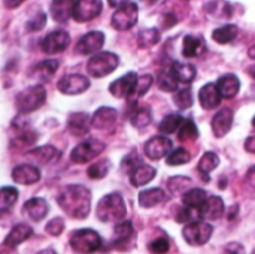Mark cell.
I'll list each match as a JSON object with an SVG mask.
<instances>
[{
    "instance_id": "1",
    "label": "cell",
    "mask_w": 255,
    "mask_h": 254,
    "mask_svg": "<svg viewBox=\"0 0 255 254\" xmlns=\"http://www.w3.org/2000/svg\"><path fill=\"white\" fill-rule=\"evenodd\" d=\"M58 207L72 219H87L91 210V192L81 184L66 186L57 198Z\"/></svg>"
},
{
    "instance_id": "2",
    "label": "cell",
    "mask_w": 255,
    "mask_h": 254,
    "mask_svg": "<svg viewBox=\"0 0 255 254\" xmlns=\"http://www.w3.org/2000/svg\"><path fill=\"white\" fill-rule=\"evenodd\" d=\"M127 214L123 196L118 192L105 195L96 207V216L102 223H120Z\"/></svg>"
},
{
    "instance_id": "3",
    "label": "cell",
    "mask_w": 255,
    "mask_h": 254,
    "mask_svg": "<svg viewBox=\"0 0 255 254\" xmlns=\"http://www.w3.org/2000/svg\"><path fill=\"white\" fill-rule=\"evenodd\" d=\"M45 102H46V90L42 84H36L18 93L15 99V108L21 115H27L42 108Z\"/></svg>"
},
{
    "instance_id": "4",
    "label": "cell",
    "mask_w": 255,
    "mask_h": 254,
    "mask_svg": "<svg viewBox=\"0 0 255 254\" xmlns=\"http://www.w3.org/2000/svg\"><path fill=\"white\" fill-rule=\"evenodd\" d=\"M69 244L76 253L91 254L102 247V238L93 229H78L70 235Z\"/></svg>"
},
{
    "instance_id": "5",
    "label": "cell",
    "mask_w": 255,
    "mask_h": 254,
    "mask_svg": "<svg viewBox=\"0 0 255 254\" xmlns=\"http://www.w3.org/2000/svg\"><path fill=\"white\" fill-rule=\"evenodd\" d=\"M120 64V57L114 52H97L87 63V72L93 78H105L111 75Z\"/></svg>"
},
{
    "instance_id": "6",
    "label": "cell",
    "mask_w": 255,
    "mask_h": 254,
    "mask_svg": "<svg viewBox=\"0 0 255 254\" xmlns=\"http://www.w3.org/2000/svg\"><path fill=\"white\" fill-rule=\"evenodd\" d=\"M12 130L15 132L13 138L10 139L12 147L15 148H28L37 142V132H34L30 126V121L25 118V115H18L12 121Z\"/></svg>"
},
{
    "instance_id": "7",
    "label": "cell",
    "mask_w": 255,
    "mask_h": 254,
    "mask_svg": "<svg viewBox=\"0 0 255 254\" xmlns=\"http://www.w3.org/2000/svg\"><path fill=\"white\" fill-rule=\"evenodd\" d=\"M139 7L134 1H124L112 15L111 25L117 31H127L137 24Z\"/></svg>"
},
{
    "instance_id": "8",
    "label": "cell",
    "mask_w": 255,
    "mask_h": 254,
    "mask_svg": "<svg viewBox=\"0 0 255 254\" xmlns=\"http://www.w3.org/2000/svg\"><path fill=\"white\" fill-rule=\"evenodd\" d=\"M105 148H106L105 142H102L99 139H94V138H90L87 141H82L81 144H78L72 150L70 160L73 163H78V165L88 163V162L94 160L97 156H100L105 151Z\"/></svg>"
},
{
    "instance_id": "9",
    "label": "cell",
    "mask_w": 255,
    "mask_h": 254,
    "mask_svg": "<svg viewBox=\"0 0 255 254\" xmlns=\"http://www.w3.org/2000/svg\"><path fill=\"white\" fill-rule=\"evenodd\" d=\"M214 234V226L208 222H193L185 225L182 229V237L187 244L193 247H199L206 244Z\"/></svg>"
},
{
    "instance_id": "10",
    "label": "cell",
    "mask_w": 255,
    "mask_h": 254,
    "mask_svg": "<svg viewBox=\"0 0 255 254\" xmlns=\"http://www.w3.org/2000/svg\"><path fill=\"white\" fill-rule=\"evenodd\" d=\"M100 0H79L73 1L72 6V18L78 22H90L102 12Z\"/></svg>"
},
{
    "instance_id": "11",
    "label": "cell",
    "mask_w": 255,
    "mask_h": 254,
    "mask_svg": "<svg viewBox=\"0 0 255 254\" xmlns=\"http://www.w3.org/2000/svg\"><path fill=\"white\" fill-rule=\"evenodd\" d=\"M69 45H70L69 33L64 30H54L43 37L40 48L45 54L54 55V54H60V52L66 51L69 48Z\"/></svg>"
},
{
    "instance_id": "12",
    "label": "cell",
    "mask_w": 255,
    "mask_h": 254,
    "mask_svg": "<svg viewBox=\"0 0 255 254\" xmlns=\"http://www.w3.org/2000/svg\"><path fill=\"white\" fill-rule=\"evenodd\" d=\"M103 43H105V33L99 30H93L84 34L78 40L75 46V52L79 55H94L102 49Z\"/></svg>"
},
{
    "instance_id": "13",
    "label": "cell",
    "mask_w": 255,
    "mask_h": 254,
    "mask_svg": "<svg viewBox=\"0 0 255 254\" xmlns=\"http://www.w3.org/2000/svg\"><path fill=\"white\" fill-rule=\"evenodd\" d=\"M173 150V142L167 136L157 135L152 136L143 147L145 156L151 160H160L163 157H167L170 151Z\"/></svg>"
},
{
    "instance_id": "14",
    "label": "cell",
    "mask_w": 255,
    "mask_h": 254,
    "mask_svg": "<svg viewBox=\"0 0 255 254\" xmlns=\"http://www.w3.org/2000/svg\"><path fill=\"white\" fill-rule=\"evenodd\" d=\"M57 88L66 96H76L90 88V79L79 73L66 75L58 81Z\"/></svg>"
},
{
    "instance_id": "15",
    "label": "cell",
    "mask_w": 255,
    "mask_h": 254,
    "mask_svg": "<svg viewBox=\"0 0 255 254\" xmlns=\"http://www.w3.org/2000/svg\"><path fill=\"white\" fill-rule=\"evenodd\" d=\"M137 79H139V75L136 72H127L121 78L111 82L108 90L117 99H128L136 87Z\"/></svg>"
},
{
    "instance_id": "16",
    "label": "cell",
    "mask_w": 255,
    "mask_h": 254,
    "mask_svg": "<svg viewBox=\"0 0 255 254\" xmlns=\"http://www.w3.org/2000/svg\"><path fill=\"white\" fill-rule=\"evenodd\" d=\"M91 129V115L87 112H73L67 118V132L75 138H84Z\"/></svg>"
},
{
    "instance_id": "17",
    "label": "cell",
    "mask_w": 255,
    "mask_h": 254,
    "mask_svg": "<svg viewBox=\"0 0 255 254\" xmlns=\"http://www.w3.org/2000/svg\"><path fill=\"white\" fill-rule=\"evenodd\" d=\"M118 112L111 106H100L91 117V127L97 130H108L117 124Z\"/></svg>"
},
{
    "instance_id": "18",
    "label": "cell",
    "mask_w": 255,
    "mask_h": 254,
    "mask_svg": "<svg viewBox=\"0 0 255 254\" xmlns=\"http://www.w3.org/2000/svg\"><path fill=\"white\" fill-rule=\"evenodd\" d=\"M232 126H233V111L230 108L220 109L211 121L212 133L215 138L226 136L232 130Z\"/></svg>"
},
{
    "instance_id": "19",
    "label": "cell",
    "mask_w": 255,
    "mask_h": 254,
    "mask_svg": "<svg viewBox=\"0 0 255 254\" xmlns=\"http://www.w3.org/2000/svg\"><path fill=\"white\" fill-rule=\"evenodd\" d=\"M224 213H226V205L220 196H208L206 202L199 210L202 222L203 220H208V222L218 220L224 216Z\"/></svg>"
},
{
    "instance_id": "20",
    "label": "cell",
    "mask_w": 255,
    "mask_h": 254,
    "mask_svg": "<svg viewBox=\"0 0 255 254\" xmlns=\"http://www.w3.org/2000/svg\"><path fill=\"white\" fill-rule=\"evenodd\" d=\"M49 205L43 198H31L22 205V214L31 222H40L48 216Z\"/></svg>"
},
{
    "instance_id": "21",
    "label": "cell",
    "mask_w": 255,
    "mask_h": 254,
    "mask_svg": "<svg viewBox=\"0 0 255 254\" xmlns=\"http://www.w3.org/2000/svg\"><path fill=\"white\" fill-rule=\"evenodd\" d=\"M12 180L16 184L22 186H31L40 181V171L34 165H18L12 171Z\"/></svg>"
},
{
    "instance_id": "22",
    "label": "cell",
    "mask_w": 255,
    "mask_h": 254,
    "mask_svg": "<svg viewBox=\"0 0 255 254\" xmlns=\"http://www.w3.org/2000/svg\"><path fill=\"white\" fill-rule=\"evenodd\" d=\"M221 94L217 88L215 82H208L199 90V103L203 109L212 111L220 106L221 103Z\"/></svg>"
},
{
    "instance_id": "23",
    "label": "cell",
    "mask_w": 255,
    "mask_h": 254,
    "mask_svg": "<svg viewBox=\"0 0 255 254\" xmlns=\"http://www.w3.org/2000/svg\"><path fill=\"white\" fill-rule=\"evenodd\" d=\"M133 238H134V228H133V223L130 220H123V222L115 225L112 244L117 249L124 250L126 246H130Z\"/></svg>"
},
{
    "instance_id": "24",
    "label": "cell",
    "mask_w": 255,
    "mask_h": 254,
    "mask_svg": "<svg viewBox=\"0 0 255 254\" xmlns=\"http://www.w3.org/2000/svg\"><path fill=\"white\" fill-rule=\"evenodd\" d=\"M215 84H217V88L223 99H233L238 96V93L241 90V81L233 73H226V75L220 76Z\"/></svg>"
},
{
    "instance_id": "25",
    "label": "cell",
    "mask_w": 255,
    "mask_h": 254,
    "mask_svg": "<svg viewBox=\"0 0 255 254\" xmlns=\"http://www.w3.org/2000/svg\"><path fill=\"white\" fill-rule=\"evenodd\" d=\"M31 235H33L31 226H28L27 223H18L6 235L3 244L7 246V247H10V249H16L19 244H22L24 241H27Z\"/></svg>"
},
{
    "instance_id": "26",
    "label": "cell",
    "mask_w": 255,
    "mask_h": 254,
    "mask_svg": "<svg viewBox=\"0 0 255 254\" xmlns=\"http://www.w3.org/2000/svg\"><path fill=\"white\" fill-rule=\"evenodd\" d=\"M60 67V63L58 60H54V58H48V60H43L40 63H37L33 70H31V76L39 79L40 82H48L51 81V78L57 73Z\"/></svg>"
},
{
    "instance_id": "27",
    "label": "cell",
    "mask_w": 255,
    "mask_h": 254,
    "mask_svg": "<svg viewBox=\"0 0 255 254\" xmlns=\"http://www.w3.org/2000/svg\"><path fill=\"white\" fill-rule=\"evenodd\" d=\"M27 156L34 159L40 165H49L52 162H57L61 157V153L52 145H42V147H36L30 150Z\"/></svg>"
},
{
    "instance_id": "28",
    "label": "cell",
    "mask_w": 255,
    "mask_h": 254,
    "mask_svg": "<svg viewBox=\"0 0 255 254\" xmlns=\"http://www.w3.org/2000/svg\"><path fill=\"white\" fill-rule=\"evenodd\" d=\"M206 51V45L205 40L200 36H193V34H187L184 37L182 42V55L185 58H194L202 55Z\"/></svg>"
},
{
    "instance_id": "29",
    "label": "cell",
    "mask_w": 255,
    "mask_h": 254,
    "mask_svg": "<svg viewBox=\"0 0 255 254\" xmlns=\"http://www.w3.org/2000/svg\"><path fill=\"white\" fill-rule=\"evenodd\" d=\"M166 201V192L160 187L145 189L139 193V205L142 208H154Z\"/></svg>"
},
{
    "instance_id": "30",
    "label": "cell",
    "mask_w": 255,
    "mask_h": 254,
    "mask_svg": "<svg viewBox=\"0 0 255 254\" xmlns=\"http://www.w3.org/2000/svg\"><path fill=\"white\" fill-rule=\"evenodd\" d=\"M170 70L173 72V75L178 79V82H184V84H191L196 79V76H197V69L193 64H190V63L175 61L170 66Z\"/></svg>"
},
{
    "instance_id": "31",
    "label": "cell",
    "mask_w": 255,
    "mask_h": 254,
    "mask_svg": "<svg viewBox=\"0 0 255 254\" xmlns=\"http://www.w3.org/2000/svg\"><path fill=\"white\" fill-rule=\"evenodd\" d=\"M208 199V193L203 189L199 187H193L188 192H185L182 195V204L185 208H191V210H200L202 205L206 202Z\"/></svg>"
},
{
    "instance_id": "32",
    "label": "cell",
    "mask_w": 255,
    "mask_h": 254,
    "mask_svg": "<svg viewBox=\"0 0 255 254\" xmlns=\"http://www.w3.org/2000/svg\"><path fill=\"white\" fill-rule=\"evenodd\" d=\"M157 175V169L151 165H142L139 166L131 175H130V181L134 187H142L149 184Z\"/></svg>"
},
{
    "instance_id": "33",
    "label": "cell",
    "mask_w": 255,
    "mask_h": 254,
    "mask_svg": "<svg viewBox=\"0 0 255 254\" xmlns=\"http://www.w3.org/2000/svg\"><path fill=\"white\" fill-rule=\"evenodd\" d=\"M238 34H239L238 25H235V24H226V25L218 27V28L214 30L212 39L217 43H220V45H227V43L233 42L238 37Z\"/></svg>"
},
{
    "instance_id": "34",
    "label": "cell",
    "mask_w": 255,
    "mask_h": 254,
    "mask_svg": "<svg viewBox=\"0 0 255 254\" xmlns=\"http://www.w3.org/2000/svg\"><path fill=\"white\" fill-rule=\"evenodd\" d=\"M161 39V33L158 28L151 27V28H143L139 31L137 34V45L142 49H149L152 46H155Z\"/></svg>"
},
{
    "instance_id": "35",
    "label": "cell",
    "mask_w": 255,
    "mask_h": 254,
    "mask_svg": "<svg viewBox=\"0 0 255 254\" xmlns=\"http://www.w3.org/2000/svg\"><path fill=\"white\" fill-rule=\"evenodd\" d=\"M18 196L19 193L15 187H9V186L0 187V216L12 210V207L18 201Z\"/></svg>"
},
{
    "instance_id": "36",
    "label": "cell",
    "mask_w": 255,
    "mask_h": 254,
    "mask_svg": "<svg viewBox=\"0 0 255 254\" xmlns=\"http://www.w3.org/2000/svg\"><path fill=\"white\" fill-rule=\"evenodd\" d=\"M72 6L73 1H52L51 3V16L57 22H66L72 18Z\"/></svg>"
},
{
    "instance_id": "37",
    "label": "cell",
    "mask_w": 255,
    "mask_h": 254,
    "mask_svg": "<svg viewBox=\"0 0 255 254\" xmlns=\"http://www.w3.org/2000/svg\"><path fill=\"white\" fill-rule=\"evenodd\" d=\"M184 117L182 115H179V114H169V115H166L163 120H161V123L158 124V132L163 135V136H167V135H172V133H175V132H178L179 130V127H181V124L184 123Z\"/></svg>"
},
{
    "instance_id": "38",
    "label": "cell",
    "mask_w": 255,
    "mask_h": 254,
    "mask_svg": "<svg viewBox=\"0 0 255 254\" xmlns=\"http://www.w3.org/2000/svg\"><path fill=\"white\" fill-rule=\"evenodd\" d=\"M152 84H154V78H152L151 75L146 73V75L139 76V79H137V82H136V87H134L131 96L127 99V102H128V103H136L140 97H143V96L149 91V88L152 87Z\"/></svg>"
},
{
    "instance_id": "39",
    "label": "cell",
    "mask_w": 255,
    "mask_h": 254,
    "mask_svg": "<svg viewBox=\"0 0 255 254\" xmlns=\"http://www.w3.org/2000/svg\"><path fill=\"white\" fill-rule=\"evenodd\" d=\"M152 121V112L148 106H137L130 115V123L136 129H145Z\"/></svg>"
},
{
    "instance_id": "40",
    "label": "cell",
    "mask_w": 255,
    "mask_h": 254,
    "mask_svg": "<svg viewBox=\"0 0 255 254\" xmlns=\"http://www.w3.org/2000/svg\"><path fill=\"white\" fill-rule=\"evenodd\" d=\"M157 84H158V88L163 90V91H166V93H173V91H176V90H178V85H179V82H178V79L175 78V75H173V72L170 70V67H169V69H164V70H161V72L158 73Z\"/></svg>"
},
{
    "instance_id": "41",
    "label": "cell",
    "mask_w": 255,
    "mask_h": 254,
    "mask_svg": "<svg viewBox=\"0 0 255 254\" xmlns=\"http://www.w3.org/2000/svg\"><path fill=\"white\" fill-rule=\"evenodd\" d=\"M218 165H220V157L214 153V151H206L202 157H200V160H199V163H197V169H199V172L202 174V175H209L214 169H217L218 168Z\"/></svg>"
},
{
    "instance_id": "42",
    "label": "cell",
    "mask_w": 255,
    "mask_h": 254,
    "mask_svg": "<svg viewBox=\"0 0 255 254\" xmlns=\"http://www.w3.org/2000/svg\"><path fill=\"white\" fill-rule=\"evenodd\" d=\"M191 178L188 177H184V175H176V177H172L167 180V189L170 190V193L173 195H179V193H185L191 189Z\"/></svg>"
},
{
    "instance_id": "43",
    "label": "cell",
    "mask_w": 255,
    "mask_h": 254,
    "mask_svg": "<svg viewBox=\"0 0 255 254\" xmlns=\"http://www.w3.org/2000/svg\"><path fill=\"white\" fill-rule=\"evenodd\" d=\"M199 129H197V126H196V123L193 121V120H190V118H185L184 120V123L181 124V127H179V130H178V138H179V141H194V139H197L199 138Z\"/></svg>"
},
{
    "instance_id": "44",
    "label": "cell",
    "mask_w": 255,
    "mask_h": 254,
    "mask_svg": "<svg viewBox=\"0 0 255 254\" xmlns=\"http://www.w3.org/2000/svg\"><path fill=\"white\" fill-rule=\"evenodd\" d=\"M142 165H143V163H142L140 156H139L136 151H131V153H128L127 156L123 157L120 168H121V172H123V174L131 175V174H133L139 166H142Z\"/></svg>"
},
{
    "instance_id": "45",
    "label": "cell",
    "mask_w": 255,
    "mask_h": 254,
    "mask_svg": "<svg viewBox=\"0 0 255 254\" xmlns=\"http://www.w3.org/2000/svg\"><path fill=\"white\" fill-rule=\"evenodd\" d=\"M173 102L179 109H190L194 103V94H193L191 88L178 90L173 94Z\"/></svg>"
},
{
    "instance_id": "46",
    "label": "cell",
    "mask_w": 255,
    "mask_h": 254,
    "mask_svg": "<svg viewBox=\"0 0 255 254\" xmlns=\"http://www.w3.org/2000/svg\"><path fill=\"white\" fill-rule=\"evenodd\" d=\"M191 160V154L188 150L185 148H176V150H172L170 154L167 156L166 162L169 166H181V165H187L188 162Z\"/></svg>"
},
{
    "instance_id": "47",
    "label": "cell",
    "mask_w": 255,
    "mask_h": 254,
    "mask_svg": "<svg viewBox=\"0 0 255 254\" xmlns=\"http://www.w3.org/2000/svg\"><path fill=\"white\" fill-rule=\"evenodd\" d=\"M109 171V162L108 160H100L93 163L88 169H87V175L91 180H102L108 175Z\"/></svg>"
},
{
    "instance_id": "48",
    "label": "cell",
    "mask_w": 255,
    "mask_h": 254,
    "mask_svg": "<svg viewBox=\"0 0 255 254\" xmlns=\"http://www.w3.org/2000/svg\"><path fill=\"white\" fill-rule=\"evenodd\" d=\"M148 249L154 254H166L170 249V243L166 237H160V238L154 240L152 243H149Z\"/></svg>"
},
{
    "instance_id": "49",
    "label": "cell",
    "mask_w": 255,
    "mask_h": 254,
    "mask_svg": "<svg viewBox=\"0 0 255 254\" xmlns=\"http://www.w3.org/2000/svg\"><path fill=\"white\" fill-rule=\"evenodd\" d=\"M45 25H46V13L39 12L36 16H33L31 19L27 21V25L25 27H27V30L30 33H34V31H40Z\"/></svg>"
},
{
    "instance_id": "50",
    "label": "cell",
    "mask_w": 255,
    "mask_h": 254,
    "mask_svg": "<svg viewBox=\"0 0 255 254\" xmlns=\"http://www.w3.org/2000/svg\"><path fill=\"white\" fill-rule=\"evenodd\" d=\"M46 234H49L51 237H60L64 231V220L60 217H55L52 220H49L45 226Z\"/></svg>"
},
{
    "instance_id": "51",
    "label": "cell",
    "mask_w": 255,
    "mask_h": 254,
    "mask_svg": "<svg viewBox=\"0 0 255 254\" xmlns=\"http://www.w3.org/2000/svg\"><path fill=\"white\" fill-rule=\"evenodd\" d=\"M245 187L255 195V165L248 169L245 175Z\"/></svg>"
},
{
    "instance_id": "52",
    "label": "cell",
    "mask_w": 255,
    "mask_h": 254,
    "mask_svg": "<svg viewBox=\"0 0 255 254\" xmlns=\"http://www.w3.org/2000/svg\"><path fill=\"white\" fill-rule=\"evenodd\" d=\"M226 252L229 254H245L244 247L239 243H230L229 246H226Z\"/></svg>"
},
{
    "instance_id": "53",
    "label": "cell",
    "mask_w": 255,
    "mask_h": 254,
    "mask_svg": "<svg viewBox=\"0 0 255 254\" xmlns=\"http://www.w3.org/2000/svg\"><path fill=\"white\" fill-rule=\"evenodd\" d=\"M244 147H245V151H248V153H251V154H255V136H250V138L245 141Z\"/></svg>"
},
{
    "instance_id": "54",
    "label": "cell",
    "mask_w": 255,
    "mask_h": 254,
    "mask_svg": "<svg viewBox=\"0 0 255 254\" xmlns=\"http://www.w3.org/2000/svg\"><path fill=\"white\" fill-rule=\"evenodd\" d=\"M0 254H16V250L3 244V246H0Z\"/></svg>"
},
{
    "instance_id": "55",
    "label": "cell",
    "mask_w": 255,
    "mask_h": 254,
    "mask_svg": "<svg viewBox=\"0 0 255 254\" xmlns=\"http://www.w3.org/2000/svg\"><path fill=\"white\" fill-rule=\"evenodd\" d=\"M22 4V0H18V1H4V6H7V9H15L18 6Z\"/></svg>"
},
{
    "instance_id": "56",
    "label": "cell",
    "mask_w": 255,
    "mask_h": 254,
    "mask_svg": "<svg viewBox=\"0 0 255 254\" xmlns=\"http://www.w3.org/2000/svg\"><path fill=\"white\" fill-rule=\"evenodd\" d=\"M248 57H250L251 60H255V45H253V46L248 49Z\"/></svg>"
},
{
    "instance_id": "57",
    "label": "cell",
    "mask_w": 255,
    "mask_h": 254,
    "mask_svg": "<svg viewBox=\"0 0 255 254\" xmlns=\"http://www.w3.org/2000/svg\"><path fill=\"white\" fill-rule=\"evenodd\" d=\"M36 254H57V252L54 249H45V250H40L39 253Z\"/></svg>"
},
{
    "instance_id": "58",
    "label": "cell",
    "mask_w": 255,
    "mask_h": 254,
    "mask_svg": "<svg viewBox=\"0 0 255 254\" xmlns=\"http://www.w3.org/2000/svg\"><path fill=\"white\" fill-rule=\"evenodd\" d=\"M248 75H250L253 79H255V64L254 66H250V67H248Z\"/></svg>"
},
{
    "instance_id": "59",
    "label": "cell",
    "mask_w": 255,
    "mask_h": 254,
    "mask_svg": "<svg viewBox=\"0 0 255 254\" xmlns=\"http://www.w3.org/2000/svg\"><path fill=\"white\" fill-rule=\"evenodd\" d=\"M123 3H124V1H109V4H111V6H118V7H120Z\"/></svg>"
},
{
    "instance_id": "60",
    "label": "cell",
    "mask_w": 255,
    "mask_h": 254,
    "mask_svg": "<svg viewBox=\"0 0 255 254\" xmlns=\"http://www.w3.org/2000/svg\"><path fill=\"white\" fill-rule=\"evenodd\" d=\"M251 124H253V127H254V129H255V115H254V117H253V120H251Z\"/></svg>"
},
{
    "instance_id": "61",
    "label": "cell",
    "mask_w": 255,
    "mask_h": 254,
    "mask_svg": "<svg viewBox=\"0 0 255 254\" xmlns=\"http://www.w3.org/2000/svg\"><path fill=\"white\" fill-rule=\"evenodd\" d=\"M251 254H255V250H254V252H253V253H251Z\"/></svg>"
}]
</instances>
